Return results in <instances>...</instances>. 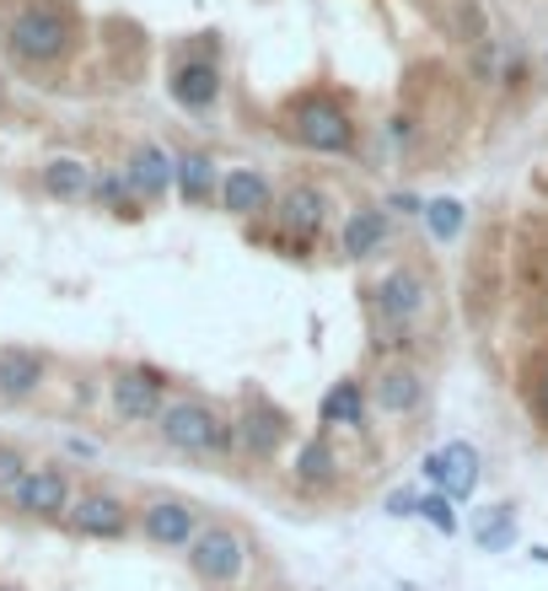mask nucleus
Masks as SVG:
<instances>
[{"label": "nucleus", "mask_w": 548, "mask_h": 591, "mask_svg": "<svg viewBox=\"0 0 548 591\" xmlns=\"http://www.w3.org/2000/svg\"><path fill=\"white\" fill-rule=\"evenodd\" d=\"M280 436H286L280 415H269V409H254V415H243V447H248L254 458H269V452L280 447Z\"/></svg>", "instance_id": "obj_22"}, {"label": "nucleus", "mask_w": 548, "mask_h": 591, "mask_svg": "<svg viewBox=\"0 0 548 591\" xmlns=\"http://www.w3.org/2000/svg\"><path fill=\"white\" fill-rule=\"evenodd\" d=\"M146 538L162 544V549H183V544L200 538V516L183 501H157V506H146Z\"/></svg>", "instance_id": "obj_10"}, {"label": "nucleus", "mask_w": 548, "mask_h": 591, "mask_svg": "<svg viewBox=\"0 0 548 591\" xmlns=\"http://www.w3.org/2000/svg\"><path fill=\"white\" fill-rule=\"evenodd\" d=\"M43 382V361L33 350H0V393L6 398H28Z\"/></svg>", "instance_id": "obj_17"}, {"label": "nucleus", "mask_w": 548, "mask_h": 591, "mask_svg": "<svg viewBox=\"0 0 548 591\" xmlns=\"http://www.w3.org/2000/svg\"><path fill=\"white\" fill-rule=\"evenodd\" d=\"M125 178L140 200H162L172 183H178V162H172L162 146H135L129 162H125Z\"/></svg>", "instance_id": "obj_7"}, {"label": "nucleus", "mask_w": 548, "mask_h": 591, "mask_svg": "<svg viewBox=\"0 0 548 591\" xmlns=\"http://www.w3.org/2000/svg\"><path fill=\"white\" fill-rule=\"evenodd\" d=\"M92 194H97L108 211H125V200L135 194V189H129V178H97V183H92Z\"/></svg>", "instance_id": "obj_26"}, {"label": "nucleus", "mask_w": 548, "mask_h": 591, "mask_svg": "<svg viewBox=\"0 0 548 591\" xmlns=\"http://www.w3.org/2000/svg\"><path fill=\"white\" fill-rule=\"evenodd\" d=\"M323 211H329V205H323V194H318V189H307V183H296L291 194L280 200V226L296 232V243H307V237L323 226Z\"/></svg>", "instance_id": "obj_15"}, {"label": "nucleus", "mask_w": 548, "mask_h": 591, "mask_svg": "<svg viewBox=\"0 0 548 591\" xmlns=\"http://www.w3.org/2000/svg\"><path fill=\"white\" fill-rule=\"evenodd\" d=\"M425 479L441 484V495H452V501H473V490H479V452L468 441H452V447L425 458Z\"/></svg>", "instance_id": "obj_5"}, {"label": "nucleus", "mask_w": 548, "mask_h": 591, "mask_svg": "<svg viewBox=\"0 0 548 591\" xmlns=\"http://www.w3.org/2000/svg\"><path fill=\"white\" fill-rule=\"evenodd\" d=\"M215 189V162L205 151H189V157H178V194L189 200V205H205Z\"/></svg>", "instance_id": "obj_21"}, {"label": "nucleus", "mask_w": 548, "mask_h": 591, "mask_svg": "<svg viewBox=\"0 0 548 591\" xmlns=\"http://www.w3.org/2000/svg\"><path fill=\"white\" fill-rule=\"evenodd\" d=\"M221 200H226V211H232V215H258L264 205H269V183H264L258 172L237 168V172H226Z\"/></svg>", "instance_id": "obj_18"}, {"label": "nucleus", "mask_w": 548, "mask_h": 591, "mask_svg": "<svg viewBox=\"0 0 548 591\" xmlns=\"http://www.w3.org/2000/svg\"><path fill=\"white\" fill-rule=\"evenodd\" d=\"M323 425H350V430H361L366 425V393H361V382H339L323 393Z\"/></svg>", "instance_id": "obj_19"}, {"label": "nucleus", "mask_w": 548, "mask_h": 591, "mask_svg": "<svg viewBox=\"0 0 548 591\" xmlns=\"http://www.w3.org/2000/svg\"><path fill=\"white\" fill-rule=\"evenodd\" d=\"M22 479H28V463H22L11 447H0V495H17Z\"/></svg>", "instance_id": "obj_27"}, {"label": "nucleus", "mask_w": 548, "mask_h": 591, "mask_svg": "<svg viewBox=\"0 0 548 591\" xmlns=\"http://www.w3.org/2000/svg\"><path fill=\"white\" fill-rule=\"evenodd\" d=\"M189 565H194L211 587H226V581H237V576H243V565H248V544H243L232 527H200V538L189 544Z\"/></svg>", "instance_id": "obj_3"}, {"label": "nucleus", "mask_w": 548, "mask_h": 591, "mask_svg": "<svg viewBox=\"0 0 548 591\" xmlns=\"http://www.w3.org/2000/svg\"><path fill=\"white\" fill-rule=\"evenodd\" d=\"M463 221H468V211L458 200H425V226H430L441 243H452V237L463 232Z\"/></svg>", "instance_id": "obj_24"}, {"label": "nucleus", "mask_w": 548, "mask_h": 591, "mask_svg": "<svg viewBox=\"0 0 548 591\" xmlns=\"http://www.w3.org/2000/svg\"><path fill=\"white\" fill-rule=\"evenodd\" d=\"M420 516L436 527V533H458V516H452V495H420Z\"/></svg>", "instance_id": "obj_25"}, {"label": "nucleus", "mask_w": 548, "mask_h": 591, "mask_svg": "<svg viewBox=\"0 0 548 591\" xmlns=\"http://www.w3.org/2000/svg\"><path fill=\"white\" fill-rule=\"evenodd\" d=\"M157 430H162V441H168V447L189 452V458L226 452V441H232L226 420L215 415L211 404H200V398H178V404H168V409H162V420H157Z\"/></svg>", "instance_id": "obj_1"}, {"label": "nucleus", "mask_w": 548, "mask_h": 591, "mask_svg": "<svg viewBox=\"0 0 548 591\" xmlns=\"http://www.w3.org/2000/svg\"><path fill=\"white\" fill-rule=\"evenodd\" d=\"M387 516H420V495L415 490H393L387 495Z\"/></svg>", "instance_id": "obj_28"}, {"label": "nucleus", "mask_w": 548, "mask_h": 591, "mask_svg": "<svg viewBox=\"0 0 548 591\" xmlns=\"http://www.w3.org/2000/svg\"><path fill=\"white\" fill-rule=\"evenodd\" d=\"M425 307V280L415 269H393L377 286V312L387 323H415V312Z\"/></svg>", "instance_id": "obj_11"}, {"label": "nucleus", "mask_w": 548, "mask_h": 591, "mask_svg": "<svg viewBox=\"0 0 548 591\" xmlns=\"http://www.w3.org/2000/svg\"><path fill=\"white\" fill-rule=\"evenodd\" d=\"M538 415L548 420V366H544V377H538Z\"/></svg>", "instance_id": "obj_29"}, {"label": "nucleus", "mask_w": 548, "mask_h": 591, "mask_svg": "<svg viewBox=\"0 0 548 591\" xmlns=\"http://www.w3.org/2000/svg\"><path fill=\"white\" fill-rule=\"evenodd\" d=\"M468 533L484 554H506L516 544V516H511V506H479L468 516Z\"/></svg>", "instance_id": "obj_16"}, {"label": "nucleus", "mask_w": 548, "mask_h": 591, "mask_svg": "<svg viewBox=\"0 0 548 591\" xmlns=\"http://www.w3.org/2000/svg\"><path fill=\"white\" fill-rule=\"evenodd\" d=\"M296 479H301V484H329V479H334V452H329V441H307V447L296 452Z\"/></svg>", "instance_id": "obj_23"}, {"label": "nucleus", "mask_w": 548, "mask_h": 591, "mask_svg": "<svg viewBox=\"0 0 548 591\" xmlns=\"http://www.w3.org/2000/svg\"><path fill=\"white\" fill-rule=\"evenodd\" d=\"M420 398H425V382H420V372H409V366L382 372L377 387H372V404H377L382 415H415Z\"/></svg>", "instance_id": "obj_13"}, {"label": "nucleus", "mask_w": 548, "mask_h": 591, "mask_svg": "<svg viewBox=\"0 0 548 591\" xmlns=\"http://www.w3.org/2000/svg\"><path fill=\"white\" fill-rule=\"evenodd\" d=\"M114 409L125 420H162V377L157 372H125L114 377Z\"/></svg>", "instance_id": "obj_9"}, {"label": "nucleus", "mask_w": 548, "mask_h": 591, "mask_svg": "<svg viewBox=\"0 0 548 591\" xmlns=\"http://www.w3.org/2000/svg\"><path fill=\"white\" fill-rule=\"evenodd\" d=\"M11 49L22 54V60H60L65 54V43H71V28H65V17L60 11H49V6H33V11H22L17 22H11Z\"/></svg>", "instance_id": "obj_4"}, {"label": "nucleus", "mask_w": 548, "mask_h": 591, "mask_svg": "<svg viewBox=\"0 0 548 591\" xmlns=\"http://www.w3.org/2000/svg\"><path fill=\"white\" fill-rule=\"evenodd\" d=\"M43 189H49L54 200H86V194H92V172H86V162H76V157H54V162L43 168Z\"/></svg>", "instance_id": "obj_20"}, {"label": "nucleus", "mask_w": 548, "mask_h": 591, "mask_svg": "<svg viewBox=\"0 0 548 591\" xmlns=\"http://www.w3.org/2000/svg\"><path fill=\"white\" fill-rule=\"evenodd\" d=\"M172 97H178V108L205 114L215 97H221V71H215L211 60H189V65H178V71H172Z\"/></svg>", "instance_id": "obj_12"}, {"label": "nucleus", "mask_w": 548, "mask_h": 591, "mask_svg": "<svg viewBox=\"0 0 548 591\" xmlns=\"http://www.w3.org/2000/svg\"><path fill=\"white\" fill-rule=\"evenodd\" d=\"M65 516H71V527H76L82 538H125L129 533V511H125V501H114V495H82Z\"/></svg>", "instance_id": "obj_8"}, {"label": "nucleus", "mask_w": 548, "mask_h": 591, "mask_svg": "<svg viewBox=\"0 0 548 591\" xmlns=\"http://www.w3.org/2000/svg\"><path fill=\"white\" fill-rule=\"evenodd\" d=\"M291 135L307 146V151H350V140H355V125H350V114L329 103V97H301L291 108Z\"/></svg>", "instance_id": "obj_2"}, {"label": "nucleus", "mask_w": 548, "mask_h": 591, "mask_svg": "<svg viewBox=\"0 0 548 591\" xmlns=\"http://www.w3.org/2000/svg\"><path fill=\"white\" fill-rule=\"evenodd\" d=\"M387 232H393V226H387L382 211H355L344 221V232H339V248H344V258H372V254H382Z\"/></svg>", "instance_id": "obj_14"}, {"label": "nucleus", "mask_w": 548, "mask_h": 591, "mask_svg": "<svg viewBox=\"0 0 548 591\" xmlns=\"http://www.w3.org/2000/svg\"><path fill=\"white\" fill-rule=\"evenodd\" d=\"M11 501L28 516H65L71 511V479L60 468H28V479L17 484Z\"/></svg>", "instance_id": "obj_6"}]
</instances>
